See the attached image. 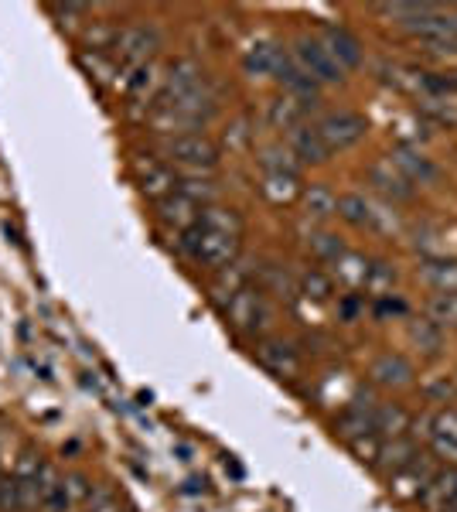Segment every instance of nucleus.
Listing matches in <instances>:
<instances>
[{"label":"nucleus","mask_w":457,"mask_h":512,"mask_svg":"<svg viewBox=\"0 0 457 512\" xmlns=\"http://www.w3.org/2000/svg\"><path fill=\"white\" fill-rule=\"evenodd\" d=\"M212 117H215V96L209 93V86H205V89H198V93L178 99V103L161 106V110L154 113V127L168 137L198 134V127L209 123Z\"/></svg>","instance_id":"1"},{"label":"nucleus","mask_w":457,"mask_h":512,"mask_svg":"<svg viewBox=\"0 0 457 512\" xmlns=\"http://www.w3.org/2000/svg\"><path fill=\"white\" fill-rule=\"evenodd\" d=\"M181 250H185L198 267H209V270H222L229 263L239 260V239L236 236H222V233H209L195 222L191 229L181 233Z\"/></svg>","instance_id":"2"},{"label":"nucleus","mask_w":457,"mask_h":512,"mask_svg":"<svg viewBox=\"0 0 457 512\" xmlns=\"http://www.w3.org/2000/svg\"><path fill=\"white\" fill-rule=\"evenodd\" d=\"M226 318L236 335H263L273 325V311L260 287H243V291L232 297L226 304Z\"/></svg>","instance_id":"3"},{"label":"nucleus","mask_w":457,"mask_h":512,"mask_svg":"<svg viewBox=\"0 0 457 512\" xmlns=\"http://www.w3.org/2000/svg\"><path fill=\"white\" fill-rule=\"evenodd\" d=\"M164 158L168 164L191 171V175H202L219 164V144L205 134H178L164 140Z\"/></svg>","instance_id":"4"},{"label":"nucleus","mask_w":457,"mask_h":512,"mask_svg":"<svg viewBox=\"0 0 457 512\" xmlns=\"http://www.w3.org/2000/svg\"><path fill=\"white\" fill-rule=\"evenodd\" d=\"M290 59L301 65L318 86H338V82H345V69L331 59L328 48L318 38H297L294 48H290Z\"/></svg>","instance_id":"5"},{"label":"nucleus","mask_w":457,"mask_h":512,"mask_svg":"<svg viewBox=\"0 0 457 512\" xmlns=\"http://www.w3.org/2000/svg\"><path fill=\"white\" fill-rule=\"evenodd\" d=\"M157 48H161V31L154 24H127L120 28V41H116V52L127 72L140 69V65H151Z\"/></svg>","instance_id":"6"},{"label":"nucleus","mask_w":457,"mask_h":512,"mask_svg":"<svg viewBox=\"0 0 457 512\" xmlns=\"http://www.w3.org/2000/svg\"><path fill=\"white\" fill-rule=\"evenodd\" d=\"M314 127H318L324 147H328L331 154H338V151H348L352 144H359V140L365 137V130H369V120L355 110H338V113L321 117Z\"/></svg>","instance_id":"7"},{"label":"nucleus","mask_w":457,"mask_h":512,"mask_svg":"<svg viewBox=\"0 0 457 512\" xmlns=\"http://www.w3.org/2000/svg\"><path fill=\"white\" fill-rule=\"evenodd\" d=\"M376 410H379V400L372 390H365V386H359L355 390L352 400L345 403V410L338 414L335 420V434L342 437V441H355V437L362 434H372V424H376Z\"/></svg>","instance_id":"8"},{"label":"nucleus","mask_w":457,"mask_h":512,"mask_svg":"<svg viewBox=\"0 0 457 512\" xmlns=\"http://www.w3.org/2000/svg\"><path fill=\"white\" fill-rule=\"evenodd\" d=\"M440 468V461L430 451H417V458L410 461L406 468H400L396 475H389V492L403 502H420V492L427 489V482L434 478V472Z\"/></svg>","instance_id":"9"},{"label":"nucleus","mask_w":457,"mask_h":512,"mask_svg":"<svg viewBox=\"0 0 457 512\" xmlns=\"http://www.w3.org/2000/svg\"><path fill=\"white\" fill-rule=\"evenodd\" d=\"M205 89V72L198 62L191 59H178L168 65V76H164V86H161V96H157V106H171L178 99H185L191 93Z\"/></svg>","instance_id":"10"},{"label":"nucleus","mask_w":457,"mask_h":512,"mask_svg":"<svg viewBox=\"0 0 457 512\" xmlns=\"http://www.w3.org/2000/svg\"><path fill=\"white\" fill-rule=\"evenodd\" d=\"M256 362L277 379H297L301 376V355L284 338H260L256 342Z\"/></svg>","instance_id":"11"},{"label":"nucleus","mask_w":457,"mask_h":512,"mask_svg":"<svg viewBox=\"0 0 457 512\" xmlns=\"http://www.w3.org/2000/svg\"><path fill=\"white\" fill-rule=\"evenodd\" d=\"M369 379L372 386H382V390H406V386H413V362L406 359L400 352H382L376 362L369 366Z\"/></svg>","instance_id":"12"},{"label":"nucleus","mask_w":457,"mask_h":512,"mask_svg":"<svg viewBox=\"0 0 457 512\" xmlns=\"http://www.w3.org/2000/svg\"><path fill=\"white\" fill-rule=\"evenodd\" d=\"M369 185L376 188L386 202H410V198L417 195V188L406 181V175L389 158H379L369 164Z\"/></svg>","instance_id":"13"},{"label":"nucleus","mask_w":457,"mask_h":512,"mask_svg":"<svg viewBox=\"0 0 457 512\" xmlns=\"http://www.w3.org/2000/svg\"><path fill=\"white\" fill-rule=\"evenodd\" d=\"M427 451L440 465H457V407H444L434 414V431H430Z\"/></svg>","instance_id":"14"},{"label":"nucleus","mask_w":457,"mask_h":512,"mask_svg":"<svg viewBox=\"0 0 457 512\" xmlns=\"http://www.w3.org/2000/svg\"><path fill=\"white\" fill-rule=\"evenodd\" d=\"M137 185H140V195L154 198V202H161V198H168L174 188H178V175L171 171L168 161H154V158H140L137 161Z\"/></svg>","instance_id":"15"},{"label":"nucleus","mask_w":457,"mask_h":512,"mask_svg":"<svg viewBox=\"0 0 457 512\" xmlns=\"http://www.w3.org/2000/svg\"><path fill=\"white\" fill-rule=\"evenodd\" d=\"M420 506L427 512H447L457 506V465H440L427 489L420 492Z\"/></svg>","instance_id":"16"},{"label":"nucleus","mask_w":457,"mask_h":512,"mask_svg":"<svg viewBox=\"0 0 457 512\" xmlns=\"http://www.w3.org/2000/svg\"><path fill=\"white\" fill-rule=\"evenodd\" d=\"M287 55L290 52L280 45L277 38H256L243 55V69L249 72V76H270L273 79V72L280 69V62H284Z\"/></svg>","instance_id":"17"},{"label":"nucleus","mask_w":457,"mask_h":512,"mask_svg":"<svg viewBox=\"0 0 457 512\" xmlns=\"http://www.w3.org/2000/svg\"><path fill=\"white\" fill-rule=\"evenodd\" d=\"M253 263H246V260H236V263H229V267H222V270H215V280H212V301L219 304V308H226V304L236 297L243 287H249V280H253Z\"/></svg>","instance_id":"18"},{"label":"nucleus","mask_w":457,"mask_h":512,"mask_svg":"<svg viewBox=\"0 0 457 512\" xmlns=\"http://www.w3.org/2000/svg\"><path fill=\"white\" fill-rule=\"evenodd\" d=\"M389 161L396 164V168L403 171L406 181H410L413 188L417 185H434V181L440 178V171L430 164V158H423V154L417 151V147H410V144H400L393 154H389Z\"/></svg>","instance_id":"19"},{"label":"nucleus","mask_w":457,"mask_h":512,"mask_svg":"<svg viewBox=\"0 0 457 512\" xmlns=\"http://www.w3.org/2000/svg\"><path fill=\"white\" fill-rule=\"evenodd\" d=\"M287 147L297 154V161L301 164H328V158H331V151L324 147V140H321L314 123H301V127L290 130Z\"/></svg>","instance_id":"20"},{"label":"nucleus","mask_w":457,"mask_h":512,"mask_svg":"<svg viewBox=\"0 0 457 512\" xmlns=\"http://www.w3.org/2000/svg\"><path fill=\"white\" fill-rule=\"evenodd\" d=\"M157 216H161L164 226L178 229V236H181L185 229L195 226L198 216H202V209H198V205L191 202L188 195H181L178 188H174L168 198H161V202H157Z\"/></svg>","instance_id":"21"},{"label":"nucleus","mask_w":457,"mask_h":512,"mask_svg":"<svg viewBox=\"0 0 457 512\" xmlns=\"http://www.w3.org/2000/svg\"><path fill=\"white\" fill-rule=\"evenodd\" d=\"M273 79H277L280 86H284L287 96H297V99H304V103H318L321 86L311 76H307V72L294 59H290V55H287L284 62H280V69L273 72Z\"/></svg>","instance_id":"22"},{"label":"nucleus","mask_w":457,"mask_h":512,"mask_svg":"<svg viewBox=\"0 0 457 512\" xmlns=\"http://www.w3.org/2000/svg\"><path fill=\"white\" fill-rule=\"evenodd\" d=\"M369 270H372V260L355 250H345L331 263V280H338L348 291H365V280H369Z\"/></svg>","instance_id":"23"},{"label":"nucleus","mask_w":457,"mask_h":512,"mask_svg":"<svg viewBox=\"0 0 457 512\" xmlns=\"http://www.w3.org/2000/svg\"><path fill=\"white\" fill-rule=\"evenodd\" d=\"M417 451H420V444L413 441L410 434L406 437H396V441H382V448H379V458H376V472H382V475H396L400 468H406L410 465L413 458H417Z\"/></svg>","instance_id":"24"},{"label":"nucleus","mask_w":457,"mask_h":512,"mask_svg":"<svg viewBox=\"0 0 457 512\" xmlns=\"http://www.w3.org/2000/svg\"><path fill=\"white\" fill-rule=\"evenodd\" d=\"M321 45L328 48V55L335 59L342 69H359L362 65V41L345 28H331L328 35L321 38Z\"/></svg>","instance_id":"25"},{"label":"nucleus","mask_w":457,"mask_h":512,"mask_svg":"<svg viewBox=\"0 0 457 512\" xmlns=\"http://www.w3.org/2000/svg\"><path fill=\"white\" fill-rule=\"evenodd\" d=\"M410 424H413V417L403 403H379L372 434H379V441H396V437L410 434Z\"/></svg>","instance_id":"26"},{"label":"nucleus","mask_w":457,"mask_h":512,"mask_svg":"<svg viewBox=\"0 0 457 512\" xmlns=\"http://www.w3.org/2000/svg\"><path fill=\"white\" fill-rule=\"evenodd\" d=\"M314 103H304V99H297V96H277V99H270V110H267V120H270V127L273 130H284V134H290L294 127H301L304 123V113L311 110Z\"/></svg>","instance_id":"27"},{"label":"nucleus","mask_w":457,"mask_h":512,"mask_svg":"<svg viewBox=\"0 0 457 512\" xmlns=\"http://www.w3.org/2000/svg\"><path fill=\"white\" fill-rule=\"evenodd\" d=\"M335 216L345 219L348 226H355V229H379V216H382V212H376V205L365 202L362 195L348 192V195H338Z\"/></svg>","instance_id":"28"},{"label":"nucleus","mask_w":457,"mask_h":512,"mask_svg":"<svg viewBox=\"0 0 457 512\" xmlns=\"http://www.w3.org/2000/svg\"><path fill=\"white\" fill-rule=\"evenodd\" d=\"M420 280L434 287L437 294H457V260L430 256V260L420 263Z\"/></svg>","instance_id":"29"},{"label":"nucleus","mask_w":457,"mask_h":512,"mask_svg":"<svg viewBox=\"0 0 457 512\" xmlns=\"http://www.w3.org/2000/svg\"><path fill=\"white\" fill-rule=\"evenodd\" d=\"M198 226L209 229V233L243 239L246 222H243V216H239L236 209H226V205H209V209H202V216H198Z\"/></svg>","instance_id":"30"},{"label":"nucleus","mask_w":457,"mask_h":512,"mask_svg":"<svg viewBox=\"0 0 457 512\" xmlns=\"http://www.w3.org/2000/svg\"><path fill=\"white\" fill-rule=\"evenodd\" d=\"M260 192L270 205H294L304 195L301 175H263Z\"/></svg>","instance_id":"31"},{"label":"nucleus","mask_w":457,"mask_h":512,"mask_svg":"<svg viewBox=\"0 0 457 512\" xmlns=\"http://www.w3.org/2000/svg\"><path fill=\"white\" fill-rule=\"evenodd\" d=\"M301 198H304V216L311 219V222L335 219L338 198H335V192H331L328 185H307Z\"/></svg>","instance_id":"32"},{"label":"nucleus","mask_w":457,"mask_h":512,"mask_svg":"<svg viewBox=\"0 0 457 512\" xmlns=\"http://www.w3.org/2000/svg\"><path fill=\"white\" fill-rule=\"evenodd\" d=\"M123 86H127V96L130 99H157L161 96V86H164V76L157 72V65H140V69L127 72V79H123Z\"/></svg>","instance_id":"33"},{"label":"nucleus","mask_w":457,"mask_h":512,"mask_svg":"<svg viewBox=\"0 0 457 512\" xmlns=\"http://www.w3.org/2000/svg\"><path fill=\"white\" fill-rule=\"evenodd\" d=\"M410 342L417 345V352H423L427 359H437V355L444 352V328H437L430 318H413Z\"/></svg>","instance_id":"34"},{"label":"nucleus","mask_w":457,"mask_h":512,"mask_svg":"<svg viewBox=\"0 0 457 512\" xmlns=\"http://www.w3.org/2000/svg\"><path fill=\"white\" fill-rule=\"evenodd\" d=\"M260 168L263 175H301V161L287 144H270L260 151Z\"/></svg>","instance_id":"35"},{"label":"nucleus","mask_w":457,"mask_h":512,"mask_svg":"<svg viewBox=\"0 0 457 512\" xmlns=\"http://www.w3.org/2000/svg\"><path fill=\"white\" fill-rule=\"evenodd\" d=\"M256 287H260L263 294H277V297H284V301H294V294H297L294 277H290L284 267H273V263H267V267H260V277H256Z\"/></svg>","instance_id":"36"},{"label":"nucleus","mask_w":457,"mask_h":512,"mask_svg":"<svg viewBox=\"0 0 457 512\" xmlns=\"http://www.w3.org/2000/svg\"><path fill=\"white\" fill-rule=\"evenodd\" d=\"M440 4H417V0H396V4H376L379 14H386V18H393L400 28H406V24L427 18V14H434Z\"/></svg>","instance_id":"37"},{"label":"nucleus","mask_w":457,"mask_h":512,"mask_svg":"<svg viewBox=\"0 0 457 512\" xmlns=\"http://www.w3.org/2000/svg\"><path fill=\"white\" fill-rule=\"evenodd\" d=\"M396 280H400V274H396L393 263L376 260V263H372V270H369V280H365V294L382 301V297H389L396 291Z\"/></svg>","instance_id":"38"},{"label":"nucleus","mask_w":457,"mask_h":512,"mask_svg":"<svg viewBox=\"0 0 457 512\" xmlns=\"http://www.w3.org/2000/svg\"><path fill=\"white\" fill-rule=\"evenodd\" d=\"M297 294L307 297V301H328L335 294V280H331V274H324V270L311 267L297 277Z\"/></svg>","instance_id":"39"},{"label":"nucleus","mask_w":457,"mask_h":512,"mask_svg":"<svg viewBox=\"0 0 457 512\" xmlns=\"http://www.w3.org/2000/svg\"><path fill=\"white\" fill-rule=\"evenodd\" d=\"M178 192L188 195L198 209H209V205H215V198H219V185L212 178L191 175V178H178Z\"/></svg>","instance_id":"40"},{"label":"nucleus","mask_w":457,"mask_h":512,"mask_svg":"<svg viewBox=\"0 0 457 512\" xmlns=\"http://www.w3.org/2000/svg\"><path fill=\"white\" fill-rule=\"evenodd\" d=\"M307 253H311L314 256V260H321V263H335L338 260V256H342L345 253V243H342V239H338L335 233H324V229H321V233H311V236H307Z\"/></svg>","instance_id":"41"},{"label":"nucleus","mask_w":457,"mask_h":512,"mask_svg":"<svg viewBox=\"0 0 457 512\" xmlns=\"http://www.w3.org/2000/svg\"><path fill=\"white\" fill-rule=\"evenodd\" d=\"M427 318L437 328H457V294H430Z\"/></svg>","instance_id":"42"},{"label":"nucleus","mask_w":457,"mask_h":512,"mask_svg":"<svg viewBox=\"0 0 457 512\" xmlns=\"http://www.w3.org/2000/svg\"><path fill=\"white\" fill-rule=\"evenodd\" d=\"M82 38H86V52L106 55L110 48H116V41H120V28L110 24V21H96V24H89Z\"/></svg>","instance_id":"43"},{"label":"nucleus","mask_w":457,"mask_h":512,"mask_svg":"<svg viewBox=\"0 0 457 512\" xmlns=\"http://www.w3.org/2000/svg\"><path fill=\"white\" fill-rule=\"evenodd\" d=\"M79 65L89 72V79L103 82V86H110V82H116L113 76H120V69H116L113 62H106L99 52H82V55H79Z\"/></svg>","instance_id":"44"},{"label":"nucleus","mask_w":457,"mask_h":512,"mask_svg":"<svg viewBox=\"0 0 457 512\" xmlns=\"http://www.w3.org/2000/svg\"><path fill=\"white\" fill-rule=\"evenodd\" d=\"M423 396H427L430 403H454L457 400L454 376H434L430 383H423Z\"/></svg>","instance_id":"45"},{"label":"nucleus","mask_w":457,"mask_h":512,"mask_svg":"<svg viewBox=\"0 0 457 512\" xmlns=\"http://www.w3.org/2000/svg\"><path fill=\"white\" fill-rule=\"evenodd\" d=\"M62 489H65V495H69L72 506H86L89 495H93V482H89L86 475H79V472H69L62 478Z\"/></svg>","instance_id":"46"},{"label":"nucleus","mask_w":457,"mask_h":512,"mask_svg":"<svg viewBox=\"0 0 457 512\" xmlns=\"http://www.w3.org/2000/svg\"><path fill=\"white\" fill-rule=\"evenodd\" d=\"M379 448H382V441H379V434H362V437H355V441H348V451L355 454V458L362 461V465H376V458H379Z\"/></svg>","instance_id":"47"},{"label":"nucleus","mask_w":457,"mask_h":512,"mask_svg":"<svg viewBox=\"0 0 457 512\" xmlns=\"http://www.w3.org/2000/svg\"><path fill=\"white\" fill-rule=\"evenodd\" d=\"M0 512H21L18 478H0Z\"/></svg>","instance_id":"48"},{"label":"nucleus","mask_w":457,"mask_h":512,"mask_svg":"<svg viewBox=\"0 0 457 512\" xmlns=\"http://www.w3.org/2000/svg\"><path fill=\"white\" fill-rule=\"evenodd\" d=\"M18 495H21V512H38L41 509V492L35 478H18Z\"/></svg>","instance_id":"49"},{"label":"nucleus","mask_w":457,"mask_h":512,"mask_svg":"<svg viewBox=\"0 0 457 512\" xmlns=\"http://www.w3.org/2000/svg\"><path fill=\"white\" fill-rule=\"evenodd\" d=\"M86 509L89 512H120V502H116V495L110 489H99V492L89 495Z\"/></svg>","instance_id":"50"},{"label":"nucleus","mask_w":457,"mask_h":512,"mask_svg":"<svg viewBox=\"0 0 457 512\" xmlns=\"http://www.w3.org/2000/svg\"><path fill=\"white\" fill-rule=\"evenodd\" d=\"M52 11H55V18H62L65 28H76V24H79L76 18H86L89 7L86 4H55Z\"/></svg>","instance_id":"51"},{"label":"nucleus","mask_w":457,"mask_h":512,"mask_svg":"<svg viewBox=\"0 0 457 512\" xmlns=\"http://www.w3.org/2000/svg\"><path fill=\"white\" fill-rule=\"evenodd\" d=\"M434 414H437V410H423L420 417H413V424H410L413 441H430V431H434Z\"/></svg>","instance_id":"52"},{"label":"nucleus","mask_w":457,"mask_h":512,"mask_svg":"<svg viewBox=\"0 0 457 512\" xmlns=\"http://www.w3.org/2000/svg\"><path fill=\"white\" fill-rule=\"evenodd\" d=\"M41 509H45V512H69L72 509V502H69V495H65L62 485H58V489L48 495L45 502H41Z\"/></svg>","instance_id":"53"},{"label":"nucleus","mask_w":457,"mask_h":512,"mask_svg":"<svg viewBox=\"0 0 457 512\" xmlns=\"http://www.w3.org/2000/svg\"><path fill=\"white\" fill-rule=\"evenodd\" d=\"M406 311H410V308H406V301H400V297H393V294L376 301V315L379 318L382 315H406Z\"/></svg>","instance_id":"54"},{"label":"nucleus","mask_w":457,"mask_h":512,"mask_svg":"<svg viewBox=\"0 0 457 512\" xmlns=\"http://www.w3.org/2000/svg\"><path fill=\"white\" fill-rule=\"evenodd\" d=\"M41 465H45V461L35 458V454H24L21 465H18V472H14V478H38Z\"/></svg>","instance_id":"55"},{"label":"nucleus","mask_w":457,"mask_h":512,"mask_svg":"<svg viewBox=\"0 0 457 512\" xmlns=\"http://www.w3.org/2000/svg\"><path fill=\"white\" fill-rule=\"evenodd\" d=\"M338 311H342V318H345V321H355V318H359V311H362V301H359L355 294H348Z\"/></svg>","instance_id":"56"},{"label":"nucleus","mask_w":457,"mask_h":512,"mask_svg":"<svg viewBox=\"0 0 457 512\" xmlns=\"http://www.w3.org/2000/svg\"><path fill=\"white\" fill-rule=\"evenodd\" d=\"M454 82H457V72H454Z\"/></svg>","instance_id":"57"},{"label":"nucleus","mask_w":457,"mask_h":512,"mask_svg":"<svg viewBox=\"0 0 457 512\" xmlns=\"http://www.w3.org/2000/svg\"><path fill=\"white\" fill-rule=\"evenodd\" d=\"M447 512H457V509H447Z\"/></svg>","instance_id":"58"},{"label":"nucleus","mask_w":457,"mask_h":512,"mask_svg":"<svg viewBox=\"0 0 457 512\" xmlns=\"http://www.w3.org/2000/svg\"><path fill=\"white\" fill-rule=\"evenodd\" d=\"M454 383H457V376H454Z\"/></svg>","instance_id":"59"}]
</instances>
